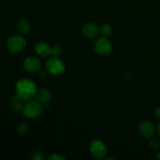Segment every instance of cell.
Instances as JSON below:
<instances>
[{
  "label": "cell",
  "mask_w": 160,
  "mask_h": 160,
  "mask_svg": "<svg viewBox=\"0 0 160 160\" xmlns=\"http://www.w3.org/2000/svg\"><path fill=\"white\" fill-rule=\"evenodd\" d=\"M157 159L160 160V152L159 153H158V155H157Z\"/></svg>",
  "instance_id": "22"
},
{
  "label": "cell",
  "mask_w": 160,
  "mask_h": 160,
  "mask_svg": "<svg viewBox=\"0 0 160 160\" xmlns=\"http://www.w3.org/2000/svg\"><path fill=\"white\" fill-rule=\"evenodd\" d=\"M149 145H150V147L152 148V149L157 150L159 148L160 143L159 142V141L156 140V139H152V140L150 141Z\"/></svg>",
  "instance_id": "17"
},
{
  "label": "cell",
  "mask_w": 160,
  "mask_h": 160,
  "mask_svg": "<svg viewBox=\"0 0 160 160\" xmlns=\"http://www.w3.org/2000/svg\"><path fill=\"white\" fill-rule=\"evenodd\" d=\"M21 101L22 100L20 99L17 95L15 97H11L9 98V104H10L12 110L15 111V112H20L23 109V106H22Z\"/></svg>",
  "instance_id": "13"
},
{
  "label": "cell",
  "mask_w": 160,
  "mask_h": 160,
  "mask_svg": "<svg viewBox=\"0 0 160 160\" xmlns=\"http://www.w3.org/2000/svg\"><path fill=\"white\" fill-rule=\"evenodd\" d=\"M90 152L94 158L101 159L106 157L107 154V148L104 142L101 140H94L91 143Z\"/></svg>",
  "instance_id": "5"
},
{
  "label": "cell",
  "mask_w": 160,
  "mask_h": 160,
  "mask_svg": "<svg viewBox=\"0 0 160 160\" xmlns=\"http://www.w3.org/2000/svg\"><path fill=\"white\" fill-rule=\"evenodd\" d=\"M108 159H116L115 158H112V157H110V158H108Z\"/></svg>",
  "instance_id": "23"
},
{
  "label": "cell",
  "mask_w": 160,
  "mask_h": 160,
  "mask_svg": "<svg viewBox=\"0 0 160 160\" xmlns=\"http://www.w3.org/2000/svg\"><path fill=\"white\" fill-rule=\"evenodd\" d=\"M37 95V85L28 78H22L16 84V95L22 101H28Z\"/></svg>",
  "instance_id": "1"
},
{
  "label": "cell",
  "mask_w": 160,
  "mask_h": 160,
  "mask_svg": "<svg viewBox=\"0 0 160 160\" xmlns=\"http://www.w3.org/2000/svg\"><path fill=\"white\" fill-rule=\"evenodd\" d=\"M48 159H51V160H64L65 158L60 154H53L52 156H50L48 158Z\"/></svg>",
  "instance_id": "18"
},
{
  "label": "cell",
  "mask_w": 160,
  "mask_h": 160,
  "mask_svg": "<svg viewBox=\"0 0 160 160\" xmlns=\"http://www.w3.org/2000/svg\"><path fill=\"white\" fill-rule=\"evenodd\" d=\"M35 97V99L38 100L42 104H47L51 100V92L48 89L44 88L40 89L37 92V95Z\"/></svg>",
  "instance_id": "11"
},
{
  "label": "cell",
  "mask_w": 160,
  "mask_h": 160,
  "mask_svg": "<svg viewBox=\"0 0 160 160\" xmlns=\"http://www.w3.org/2000/svg\"><path fill=\"white\" fill-rule=\"evenodd\" d=\"M82 32L84 35L88 38H95L98 36L99 30L98 28L93 23H88L83 27Z\"/></svg>",
  "instance_id": "9"
},
{
  "label": "cell",
  "mask_w": 160,
  "mask_h": 160,
  "mask_svg": "<svg viewBox=\"0 0 160 160\" xmlns=\"http://www.w3.org/2000/svg\"><path fill=\"white\" fill-rule=\"evenodd\" d=\"M101 32L104 37L107 38L110 36L112 32V28L111 25L109 23H104L101 28Z\"/></svg>",
  "instance_id": "14"
},
{
  "label": "cell",
  "mask_w": 160,
  "mask_h": 160,
  "mask_svg": "<svg viewBox=\"0 0 160 160\" xmlns=\"http://www.w3.org/2000/svg\"><path fill=\"white\" fill-rule=\"evenodd\" d=\"M46 70L52 75L62 74L65 71V64L59 57L52 56L46 62Z\"/></svg>",
  "instance_id": "3"
},
{
  "label": "cell",
  "mask_w": 160,
  "mask_h": 160,
  "mask_svg": "<svg viewBox=\"0 0 160 160\" xmlns=\"http://www.w3.org/2000/svg\"><path fill=\"white\" fill-rule=\"evenodd\" d=\"M28 126L27 123H22L17 127V134H19L20 136H25L27 134V133L28 132Z\"/></svg>",
  "instance_id": "15"
},
{
  "label": "cell",
  "mask_w": 160,
  "mask_h": 160,
  "mask_svg": "<svg viewBox=\"0 0 160 160\" xmlns=\"http://www.w3.org/2000/svg\"><path fill=\"white\" fill-rule=\"evenodd\" d=\"M157 130H158V134H159V137H160V123H159V124L158 125Z\"/></svg>",
  "instance_id": "21"
},
{
  "label": "cell",
  "mask_w": 160,
  "mask_h": 160,
  "mask_svg": "<svg viewBox=\"0 0 160 160\" xmlns=\"http://www.w3.org/2000/svg\"><path fill=\"white\" fill-rule=\"evenodd\" d=\"M155 117L157 120H160V107H157L155 109Z\"/></svg>",
  "instance_id": "20"
},
{
  "label": "cell",
  "mask_w": 160,
  "mask_h": 160,
  "mask_svg": "<svg viewBox=\"0 0 160 160\" xmlns=\"http://www.w3.org/2000/svg\"><path fill=\"white\" fill-rule=\"evenodd\" d=\"M31 159L34 160H42L43 159V156H42V153L39 152H34V154H33Z\"/></svg>",
  "instance_id": "19"
},
{
  "label": "cell",
  "mask_w": 160,
  "mask_h": 160,
  "mask_svg": "<svg viewBox=\"0 0 160 160\" xmlns=\"http://www.w3.org/2000/svg\"><path fill=\"white\" fill-rule=\"evenodd\" d=\"M139 131L141 134L145 138H151L154 135L155 131V127L153 123L149 120H144V121L141 122L139 124Z\"/></svg>",
  "instance_id": "7"
},
{
  "label": "cell",
  "mask_w": 160,
  "mask_h": 160,
  "mask_svg": "<svg viewBox=\"0 0 160 160\" xmlns=\"http://www.w3.org/2000/svg\"><path fill=\"white\" fill-rule=\"evenodd\" d=\"M23 67L25 70L31 73L37 72L41 67V62L38 59L34 56H29L23 61Z\"/></svg>",
  "instance_id": "8"
},
{
  "label": "cell",
  "mask_w": 160,
  "mask_h": 160,
  "mask_svg": "<svg viewBox=\"0 0 160 160\" xmlns=\"http://www.w3.org/2000/svg\"><path fill=\"white\" fill-rule=\"evenodd\" d=\"M27 42L24 38L20 35H13L7 42V48L10 52L19 53L25 48Z\"/></svg>",
  "instance_id": "4"
},
{
  "label": "cell",
  "mask_w": 160,
  "mask_h": 160,
  "mask_svg": "<svg viewBox=\"0 0 160 160\" xmlns=\"http://www.w3.org/2000/svg\"><path fill=\"white\" fill-rule=\"evenodd\" d=\"M23 116L28 119H34L38 117L43 112L42 104L38 100H30L23 106L22 109Z\"/></svg>",
  "instance_id": "2"
},
{
  "label": "cell",
  "mask_w": 160,
  "mask_h": 160,
  "mask_svg": "<svg viewBox=\"0 0 160 160\" xmlns=\"http://www.w3.org/2000/svg\"><path fill=\"white\" fill-rule=\"evenodd\" d=\"M17 29L20 34H26L29 33L30 30H31V26L28 20H26L25 19H20L17 23Z\"/></svg>",
  "instance_id": "12"
},
{
  "label": "cell",
  "mask_w": 160,
  "mask_h": 160,
  "mask_svg": "<svg viewBox=\"0 0 160 160\" xmlns=\"http://www.w3.org/2000/svg\"><path fill=\"white\" fill-rule=\"evenodd\" d=\"M95 52L101 56H108L112 52V44L106 37L100 38L94 44Z\"/></svg>",
  "instance_id": "6"
},
{
  "label": "cell",
  "mask_w": 160,
  "mask_h": 160,
  "mask_svg": "<svg viewBox=\"0 0 160 160\" xmlns=\"http://www.w3.org/2000/svg\"><path fill=\"white\" fill-rule=\"evenodd\" d=\"M34 50L36 53L42 57H48L51 56L52 47H50L45 42H39L36 43L34 45Z\"/></svg>",
  "instance_id": "10"
},
{
  "label": "cell",
  "mask_w": 160,
  "mask_h": 160,
  "mask_svg": "<svg viewBox=\"0 0 160 160\" xmlns=\"http://www.w3.org/2000/svg\"><path fill=\"white\" fill-rule=\"evenodd\" d=\"M62 53V48L59 45H54L53 47H52V52L51 56H56V57H59V56Z\"/></svg>",
  "instance_id": "16"
}]
</instances>
